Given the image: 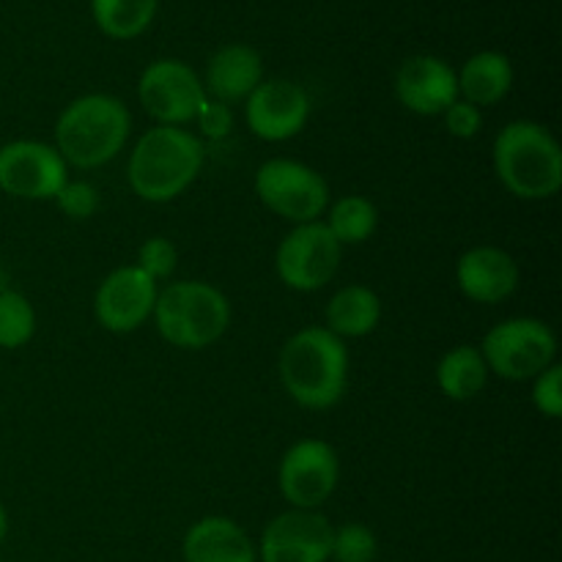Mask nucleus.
I'll use <instances>...</instances> for the list:
<instances>
[{
  "label": "nucleus",
  "instance_id": "6e6552de",
  "mask_svg": "<svg viewBox=\"0 0 562 562\" xmlns=\"http://www.w3.org/2000/svg\"><path fill=\"white\" fill-rule=\"evenodd\" d=\"M344 247L338 245L322 220L305 225H294L280 239L274 252V272L280 283L300 294H313L333 283L340 269Z\"/></svg>",
  "mask_w": 562,
  "mask_h": 562
},
{
  "label": "nucleus",
  "instance_id": "f3484780",
  "mask_svg": "<svg viewBox=\"0 0 562 562\" xmlns=\"http://www.w3.org/2000/svg\"><path fill=\"white\" fill-rule=\"evenodd\" d=\"M184 562H258L256 541L231 516H203L181 538Z\"/></svg>",
  "mask_w": 562,
  "mask_h": 562
},
{
  "label": "nucleus",
  "instance_id": "bb28decb",
  "mask_svg": "<svg viewBox=\"0 0 562 562\" xmlns=\"http://www.w3.org/2000/svg\"><path fill=\"white\" fill-rule=\"evenodd\" d=\"M176 263H179V250L168 236H151L137 247L135 267L143 269L151 280L162 283V280L173 278Z\"/></svg>",
  "mask_w": 562,
  "mask_h": 562
},
{
  "label": "nucleus",
  "instance_id": "6ab92c4d",
  "mask_svg": "<svg viewBox=\"0 0 562 562\" xmlns=\"http://www.w3.org/2000/svg\"><path fill=\"white\" fill-rule=\"evenodd\" d=\"M382 322V300L371 285L351 283L335 291L324 307V329L340 340L366 338Z\"/></svg>",
  "mask_w": 562,
  "mask_h": 562
},
{
  "label": "nucleus",
  "instance_id": "a878e982",
  "mask_svg": "<svg viewBox=\"0 0 562 562\" xmlns=\"http://www.w3.org/2000/svg\"><path fill=\"white\" fill-rule=\"evenodd\" d=\"M53 201L64 217L77 220V223H82V220H91L93 214L99 212V206H102V198H99L97 187H93L91 181H82V179L66 181Z\"/></svg>",
  "mask_w": 562,
  "mask_h": 562
},
{
  "label": "nucleus",
  "instance_id": "ddd939ff",
  "mask_svg": "<svg viewBox=\"0 0 562 562\" xmlns=\"http://www.w3.org/2000/svg\"><path fill=\"white\" fill-rule=\"evenodd\" d=\"M333 527L322 510H283L258 538V562H329Z\"/></svg>",
  "mask_w": 562,
  "mask_h": 562
},
{
  "label": "nucleus",
  "instance_id": "aec40b11",
  "mask_svg": "<svg viewBox=\"0 0 562 562\" xmlns=\"http://www.w3.org/2000/svg\"><path fill=\"white\" fill-rule=\"evenodd\" d=\"M456 80H459V99L475 108H492L503 102L514 88V64L497 49H483L467 58L461 71H456Z\"/></svg>",
  "mask_w": 562,
  "mask_h": 562
},
{
  "label": "nucleus",
  "instance_id": "412c9836",
  "mask_svg": "<svg viewBox=\"0 0 562 562\" xmlns=\"http://www.w3.org/2000/svg\"><path fill=\"white\" fill-rule=\"evenodd\" d=\"M434 376H437V387L445 398L464 404V401L477 398L486 390L492 373H488L486 360H483L477 346L459 344L439 357Z\"/></svg>",
  "mask_w": 562,
  "mask_h": 562
},
{
  "label": "nucleus",
  "instance_id": "b1692460",
  "mask_svg": "<svg viewBox=\"0 0 562 562\" xmlns=\"http://www.w3.org/2000/svg\"><path fill=\"white\" fill-rule=\"evenodd\" d=\"M36 335V311L20 291H0V349L14 351L27 346Z\"/></svg>",
  "mask_w": 562,
  "mask_h": 562
},
{
  "label": "nucleus",
  "instance_id": "9d476101",
  "mask_svg": "<svg viewBox=\"0 0 562 562\" xmlns=\"http://www.w3.org/2000/svg\"><path fill=\"white\" fill-rule=\"evenodd\" d=\"M137 99L143 110L157 121L159 126H190L195 124L198 113L206 104L201 77L190 64L176 58H159L143 69L137 80Z\"/></svg>",
  "mask_w": 562,
  "mask_h": 562
},
{
  "label": "nucleus",
  "instance_id": "f257e3e1",
  "mask_svg": "<svg viewBox=\"0 0 562 562\" xmlns=\"http://www.w3.org/2000/svg\"><path fill=\"white\" fill-rule=\"evenodd\" d=\"M278 376L289 398L302 409H333L349 387L346 340L316 324L296 329L280 349Z\"/></svg>",
  "mask_w": 562,
  "mask_h": 562
},
{
  "label": "nucleus",
  "instance_id": "a211bd4d",
  "mask_svg": "<svg viewBox=\"0 0 562 562\" xmlns=\"http://www.w3.org/2000/svg\"><path fill=\"white\" fill-rule=\"evenodd\" d=\"M263 80V60L250 44H225L209 58L203 91L223 104L245 102Z\"/></svg>",
  "mask_w": 562,
  "mask_h": 562
},
{
  "label": "nucleus",
  "instance_id": "5701e85b",
  "mask_svg": "<svg viewBox=\"0 0 562 562\" xmlns=\"http://www.w3.org/2000/svg\"><path fill=\"white\" fill-rule=\"evenodd\" d=\"M159 0H91V14L99 31L110 38H135L151 25Z\"/></svg>",
  "mask_w": 562,
  "mask_h": 562
},
{
  "label": "nucleus",
  "instance_id": "dca6fc26",
  "mask_svg": "<svg viewBox=\"0 0 562 562\" xmlns=\"http://www.w3.org/2000/svg\"><path fill=\"white\" fill-rule=\"evenodd\" d=\"M395 99L423 119L442 115L459 99L456 69L437 55H412L395 71Z\"/></svg>",
  "mask_w": 562,
  "mask_h": 562
},
{
  "label": "nucleus",
  "instance_id": "9b49d317",
  "mask_svg": "<svg viewBox=\"0 0 562 562\" xmlns=\"http://www.w3.org/2000/svg\"><path fill=\"white\" fill-rule=\"evenodd\" d=\"M69 181V165L53 143L9 140L0 146V192L16 201H53Z\"/></svg>",
  "mask_w": 562,
  "mask_h": 562
},
{
  "label": "nucleus",
  "instance_id": "1a4fd4ad",
  "mask_svg": "<svg viewBox=\"0 0 562 562\" xmlns=\"http://www.w3.org/2000/svg\"><path fill=\"white\" fill-rule=\"evenodd\" d=\"M340 483V456L327 439L307 437L291 445L278 467V488L289 508L322 510Z\"/></svg>",
  "mask_w": 562,
  "mask_h": 562
},
{
  "label": "nucleus",
  "instance_id": "0eeeda50",
  "mask_svg": "<svg viewBox=\"0 0 562 562\" xmlns=\"http://www.w3.org/2000/svg\"><path fill=\"white\" fill-rule=\"evenodd\" d=\"M252 187L263 209L294 225L316 223L329 206L327 179L300 159H267L256 170Z\"/></svg>",
  "mask_w": 562,
  "mask_h": 562
},
{
  "label": "nucleus",
  "instance_id": "cd10ccee",
  "mask_svg": "<svg viewBox=\"0 0 562 562\" xmlns=\"http://www.w3.org/2000/svg\"><path fill=\"white\" fill-rule=\"evenodd\" d=\"M530 401L536 406L538 415H543L547 420H560L562 417V366L554 362L547 371L538 373L532 379Z\"/></svg>",
  "mask_w": 562,
  "mask_h": 562
},
{
  "label": "nucleus",
  "instance_id": "423d86ee",
  "mask_svg": "<svg viewBox=\"0 0 562 562\" xmlns=\"http://www.w3.org/2000/svg\"><path fill=\"white\" fill-rule=\"evenodd\" d=\"M477 349L488 373L505 382H532L558 362V335L536 316H510L494 324Z\"/></svg>",
  "mask_w": 562,
  "mask_h": 562
},
{
  "label": "nucleus",
  "instance_id": "39448f33",
  "mask_svg": "<svg viewBox=\"0 0 562 562\" xmlns=\"http://www.w3.org/2000/svg\"><path fill=\"white\" fill-rule=\"evenodd\" d=\"M231 302L206 280H173L159 289L151 322L159 338L181 351H203L231 327Z\"/></svg>",
  "mask_w": 562,
  "mask_h": 562
},
{
  "label": "nucleus",
  "instance_id": "4be33fe9",
  "mask_svg": "<svg viewBox=\"0 0 562 562\" xmlns=\"http://www.w3.org/2000/svg\"><path fill=\"white\" fill-rule=\"evenodd\" d=\"M324 225L338 239L340 247L362 245V241H368L376 234L379 209L373 206L371 198L351 192V195H344L335 203H329Z\"/></svg>",
  "mask_w": 562,
  "mask_h": 562
},
{
  "label": "nucleus",
  "instance_id": "7c9ffc66",
  "mask_svg": "<svg viewBox=\"0 0 562 562\" xmlns=\"http://www.w3.org/2000/svg\"><path fill=\"white\" fill-rule=\"evenodd\" d=\"M5 536H9V510L0 503V543L5 541Z\"/></svg>",
  "mask_w": 562,
  "mask_h": 562
},
{
  "label": "nucleus",
  "instance_id": "4468645a",
  "mask_svg": "<svg viewBox=\"0 0 562 562\" xmlns=\"http://www.w3.org/2000/svg\"><path fill=\"white\" fill-rule=\"evenodd\" d=\"M247 130L263 143H285L311 121V97L294 80H261L245 99Z\"/></svg>",
  "mask_w": 562,
  "mask_h": 562
},
{
  "label": "nucleus",
  "instance_id": "7ed1b4c3",
  "mask_svg": "<svg viewBox=\"0 0 562 562\" xmlns=\"http://www.w3.org/2000/svg\"><path fill=\"white\" fill-rule=\"evenodd\" d=\"M132 135V113L113 93H82L55 121V151L69 168H104L124 151Z\"/></svg>",
  "mask_w": 562,
  "mask_h": 562
},
{
  "label": "nucleus",
  "instance_id": "c756f323",
  "mask_svg": "<svg viewBox=\"0 0 562 562\" xmlns=\"http://www.w3.org/2000/svg\"><path fill=\"white\" fill-rule=\"evenodd\" d=\"M201 135L212 137V140H223V137L231 135L234 130V113H231V104L214 102V99H206V104L201 108L195 119Z\"/></svg>",
  "mask_w": 562,
  "mask_h": 562
},
{
  "label": "nucleus",
  "instance_id": "2eb2a0df",
  "mask_svg": "<svg viewBox=\"0 0 562 562\" xmlns=\"http://www.w3.org/2000/svg\"><path fill=\"white\" fill-rule=\"evenodd\" d=\"M516 258L497 245H475L456 261V285L475 305H499L519 291Z\"/></svg>",
  "mask_w": 562,
  "mask_h": 562
},
{
  "label": "nucleus",
  "instance_id": "f03ea898",
  "mask_svg": "<svg viewBox=\"0 0 562 562\" xmlns=\"http://www.w3.org/2000/svg\"><path fill=\"white\" fill-rule=\"evenodd\" d=\"M206 146L184 126H159L143 132L126 159L132 192L146 203H170L184 195L201 176Z\"/></svg>",
  "mask_w": 562,
  "mask_h": 562
},
{
  "label": "nucleus",
  "instance_id": "20e7f679",
  "mask_svg": "<svg viewBox=\"0 0 562 562\" xmlns=\"http://www.w3.org/2000/svg\"><path fill=\"white\" fill-rule=\"evenodd\" d=\"M492 165L499 184L519 201H549L562 190V148L538 121L505 124L494 137Z\"/></svg>",
  "mask_w": 562,
  "mask_h": 562
},
{
  "label": "nucleus",
  "instance_id": "c85d7f7f",
  "mask_svg": "<svg viewBox=\"0 0 562 562\" xmlns=\"http://www.w3.org/2000/svg\"><path fill=\"white\" fill-rule=\"evenodd\" d=\"M439 119L445 121V130H448V135H453L456 140H472V137L481 135L483 130L481 108L464 102V99H456Z\"/></svg>",
  "mask_w": 562,
  "mask_h": 562
},
{
  "label": "nucleus",
  "instance_id": "f8f14e48",
  "mask_svg": "<svg viewBox=\"0 0 562 562\" xmlns=\"http://www.w3.org/2000/svg\"><path fill=\"white\" fill-rule=\"evenodd\" d=\"M159 283L148 278L135 263L113 269L93 294V318L102 329L113 335L137 333L146 322H151L157 305Z\"/></svg>",
  "mask_w": 562,
  "mask_h": 562
},
{
  "label": "nucleus",
  "instance_id": "393cba45",
  "mask_svg": "<svg viewBox=\"0 0 562 562\" xmlns=\"http://www.w3.org/2000/svg\"><path fill=\"white\" fill-rule=\"evenodd\" d=\"M379 554L376 532L362 521H346L333 527V547L329 560L333 562H373Z\"/></svg>",
  "mask_w": 562,
  "mask_h": 562
}]
</instances>
